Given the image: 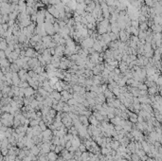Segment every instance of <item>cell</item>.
<instances>
[{
	"label": "cell",
	"instance_id": "cell-7",
	"mask_svg": "<svg viewBox=\"0 0 162 161\" xmlns=\"http://www.w3.org/2000/svg\"><path fill=\"white\" fill-rule=\"evenodd\" d=\"M35 94V91H34V88H32L31 86H28L27 88L25 89V96L26 97H31L32 95Z\"/></svg>",
	"mask_w": 162,
	"mask_h": 161
},
{
	"label": "cell",
	"instance_id": "cell-8",
	"mask_svg": "<svg viewBox=\"0 0 162 161\" xmlns=\"http://www.w3.org/2000/svg\"><path fill=\"white\" fill-rule=\"evenodd\" d=\"M71 143H72V146H74V147H76V148H79L80 146H81V140L75 135L74 137H73V139L71 140Z\"/></svg>",
	"mask_w": 162,
	"mask_h": 161
},
{
	"label": "cell",
	"instance_id": "cell-19",
	"mask_svg": "<svg viewBox=\"0 0 162 161\" xmlns=\"http://www.w3.org/2000/svg\"><path fill=\"white\" fill-rule=\"evenodd\" d=\"M70 161H78V160H77V159H71Z\"/></svg>",
	"mask_w": 162,
	"mask_h": 161
},
{
	"label": "cell",
	"instance_id": "cell-12",
	"mask_svg": "<svg viewBox=\"0 0 162 161\" xmlns=\"http://www.w3.org/2000/svg\"><path fill=\"white\" fill-rule=\"evenodd\" d=\"M89 121H90V123H91V125H98L99 124V121L100 120H98L97 118H96V117L93 115V116H90V118H89Z\"/></svg>",
	"mask_w": 162,
	"mask_h": 161
},
{
	"label": "cell",
	"instance_id": "cell-13",
	"mask_svg": "<svg viewBox=\"0 0 162 161\" xmlns=\"http://www.w3.org/2000/svg\"><path fill=\"white\" fill-rule=\"evenodd\" d=\"M40 152H41V148H39V147H37V146H33V147L30 149V153H31L32 155H34V156H37Z\"/></svg>",
	"mask_w": 162,
	"mask_h": 161
},
{
	"label": "cell",
	"instance_id": "cell-11",
	"mask_svg": "<svg viewBox=\"0 0 162 161\" xmlns=\"http://www.w3.org/2000/svg\"><path fill=\"white\" fill-rule=\"evenodd\" d=\"M8 48V42L5 38H1V46H0V48L1 50H5L6 48Z\"/></svg>",
	"mask_w": 162,
	"mask_h": 161
},
{
	"label": "cell",
	"instance_id": "cell-9",
	"mask_svg": "<svg viewBox=\"0 0 162 161\" xmlns=\"http://www.w3.org/2000/svg\"><path fill=\"white\" fill-rule=\"evenodd\" d=\"M20 69H21V67L16 64V63H12V64L11 65V72H13V73H17V72H19L20 71Z\"/></svg>",
	"mask_w": 162,
	"mask_h": 161
},
{
	"label": "cell",
	"instance_id": "cell-10",
	"mask_svg": "<svg viewBox=\"0 0 162 161\" xmlns=\"http://www.w3.org/2000/svg\"><path fill=\"white\" fill-rule=\"evenodd\" d=\"M48 156H49V161H56L57 159H58V157H57V154H56L55 152H49V153L48 154Z\"/></svg>",
	"mask_w": 162,
	"mask_h": 161
},
{
	"label": "cell",
	"instance_id": "cell-18",
	"mask_svg": "<svg viewBox=\"0 0 162 161\" xmlns=\"http://www.w3.org/2000/svg\"><path fill=\"white\" fill-rule=\"evenodd\" d=\"M79 148H80L79 150L81 151V153H84V152H85V149H86V146H85V145H82V144H81V146H80Z\"/></svg>",
	"mask_w": 162,
	"mask_h": 161
},
{
	"label": "cell",
	"instance_id": "cell-14",
	"mask_svg": "<svg viewBox=\"0 0 162 161\" xmlns=\"http://www.w3.org/2000/svg\"><path fill=\"white\" fill-rule=\"evenodd\" d=\"M10 61H8V59H5V60H1V62H0V64H1V67H5V68H7V67H11V65H10Z\"/></svg>",
	"mask_w": 162,
	"mask_h": 161
},
{
	"label": "cell",
	"instance_id": "cell-5",
	"mask_svg": "<svg viewBox=\"0 0 162 161\" xmlns=\"http://www.w3.org/2000/svg\"><path fill=\"white\" fill-rule=\"evenodd\" d=\"M11 80H12V82H13V85H15V86H18L19 83H20V81H21L18 73H13V72H12V78H11Z\"/></svg>",
	"mask_w": 162,
	"mask_h": 161
},
{
	"label": "cell",
	"instance_id": "cell-17",
	"mask_svg": "<svg viewBox=\"0 0 162 161\" xmlns=\"http://www.w3.org/2000/svg\"><path fill=\"white\" fill-rule=\"evenodd\" d=\"M0 56H1V60H5L7 55H6L4 50H1V51H0Z\"/></svg>",
	"mask_w": 162,
	"mask_h": 161
},
{
	"label": "cell",
	"instance_id": "cell-6",
	"mask_svg": "<svg viewBox=\"0 0 162 161\" xmlns=\"http://www.w3.org/2000/svg\"><path fill=\"white\" fill-rule=\"evenodd\" d=\"M128 33H127V31H125L124 29H122V30H120L119 31V38H120V40L122 41V42H125L127 39H128Z\"/></svg>",
	"mask_w": 162,
	"mask_h": 161
},
{
	"label": "cell",
	"instance_id": "cell-3",
	"mask_svg": "<svg viewBox=\"0 0 162 161\" xmlns=\"http://www.w3.org/2000/svg\"><path fill=\"white\" fill-rule=\"evenodd\" d=\"M18 75H19V77H20V80H23V81H26V80H27V77H28V72H27L26 69L21 68L20 71L18 72Z\"/></svg>",
	"mask_w": 162,
	"mask_h": 161
},
{
	"label": "cell",
	"instance_id": "cell-4",
	"mask_svg": "<svg viewBox=\"0 0 162 161\" xmlns=\"http://www.w3.org/2000/svg\"><path fill=\"white\" fill-rule=\"evenodd\" d=\"M93 48L95 49V51L96 52H102V50H103V45L101 44V42L100 41H95V43H94V46H93Z\"/></svg>",
	"mask_w": 162,
	"mask_h": 161
},
{
	"label": "cell",
	"instance_id": "cell-15",
	"mask_svg": "<svg viewBox=\"0 0 162 161\" xmlns=\"http://www.w3.org/2000/svg\"><path fill=\"white\" fill-rule=\"evenodd\" d=\"M127 68H128V66H127V64L125 62H122V63L119 64V70H120V72H126Z\"/></svg>",
	"mask_w": 162,
	"mask_h": 161
},
{
	"label": "cell",
	"instance_id": "cell-2",
	"mask_svg": "<svg viewBox=\"0 0 162 161\" xmlns=\"http://www.w3.org/2000/svg\"><path fill=\"white\" fill-rule=\"evenodd\" d=\"M45 28H46V31L49 35H52L53 36L54 33H55V29H54V25L53 24H50V23H45Z\"/></svg>",
	"mask_w": 162,
	"mask_h": 161
},
{
	"label": "cell",
	"instance_id": "cell-1",
	"mask_svg": "<svg viewBox=\"0 0 162 161\" xmlns=\"http://www.w3.org/2000/svg\"><path fill=\"white\" fill-rule=\"evenodd\" d=\"M94 43H95V40H94L92 37H87V38H85L84 40H82L81 45L84 49H89V48H93Z\"/></svg>",
	"mask_w": 162,
	"mask_h": 161
},
{
	"label": "cell",
	"instance_id": "cell-16",
	"mask_svg": "<svg viewBox=\"0 0 162 161\" xmlns=\"http://www.w3.org/2000/svg\"><path fill=\"white\" fill-rule=\"evenodd\" d=\"M103 93H104V96H105V98H106V99H111V98H114V93H113L112 91H110L109 89L105 90Z\"/></svg>",
	"mask_w": 162,
	"mask_h": 161
}]
</instances>
